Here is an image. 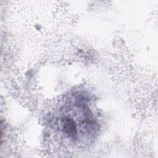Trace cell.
Listing matches in <instances>:
<instances>
[{"instance_id": "obj_1", "label": "cell", "mask_w": 158, "mask_h": 158, "mask_svg": "<svg viewBox=\"0 0 158 158\" xmlns=\"http://www.w3.org/2000/svg\"><path fill=\"white\" fill-rule=\"evenodd\" d=\"M61 126L63 131L71 138H76L77 135V126L72 118L64 116L61 118Z\"/></svg>"}]
</instances>
